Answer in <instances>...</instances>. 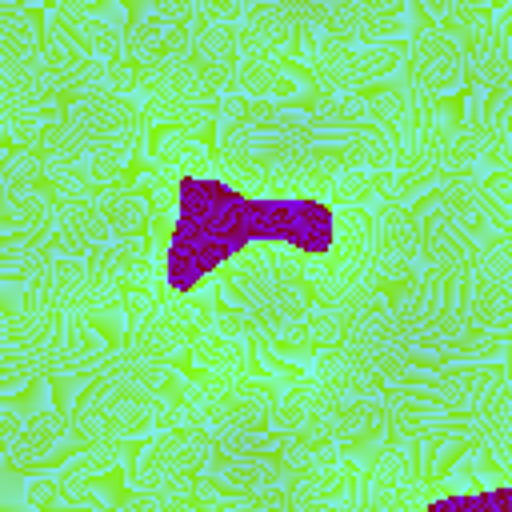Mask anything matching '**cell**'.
Returning a JSON list of instances; mask_svg holds the SVG:
<instances>
[{
	"instance_id": "obj_1",
	"label": "cell",
	"mask_w": 512,
	"mask_h": 512,
	"mask_svg": "<svg viewBox=\"0 0 512 512\" xmlns=\"http://www.w3.org/2000/svg\"><path fill=\"white\" fill-rule=\"evenodd\" d=\"M216 168L220 180L252 200L300 196L304 152L312 140V120L288 100L220 92L216 104Z\"/></svg>"
},
{
	"instance_id": "obj_2",
	"label": "cell",
	"mask_w": 512,
	"mask_h": 512,
	"mask_svg": "<svg viewBox=\"0 0 512 512\" xmlns=\"http://www.w3.org/2000/svg\"><path fill=\"white\" fill-rule=\"evenodd\" d=\"M208 284L224 304H232L256 332L272 340V348L292 364L296 328L308 308V284L300 272V252L276 240H252L236 248Z\"/></svg>"
},
{
	"instance_id": "obj_3",
	"label": "cell",
	"mask_w": 512,
	"mask_h": 512,
	"mask_svg": "<svg viewBox=\"0 0 512 512\" xmlns=\"http://www.w3.org/2000/svg\"><path fill=\"white\" fill-rule=\"evenodd\" d=\"M136 96H140L148 124L156 128H192L204 136L216 124L220 88L192 64L184 28L160 60L136 72Z\"/></svg>"
},
{
	"instance_id": "obj_4",
	"label": "cell",
	"mask_w": 512,
	"mask_h": 512,
	"mask_svg": "<svg viewBox=\"0 0 512 512\" xmlns=\"http://www.w3.org/2000/svg\"><path fill=\"white\" fill-rule=\"evenodd\" d=\"M68 424H72L80 448H104V452H120L124 444H132L144 432H152L148 404L136 392L116 344H112L108 360L100 364V372L80 392V400L72 404Z\"/></svg>"
},
{
	"instance_id": "obj_5",
	"label": "cell",
	"mask_w": 512,
	"mask_h": 512,
	"mask_svg": "<svg viewBox=\"0 0 512 512\" xmlns=\"http://www.w3.org/2000/svg\"><path fill=\"white\" fill-rule=\"evenodd\" d=\"M208 452L204 424L156 428L132 464V508H196V464Z\"/></svg>"
},
{
	"instance_id": "obj_6",
	"label": "cell",
	"mask_w": 512,
	"mask_h": 512,
	"mask_svg": "<svg viewBox=\"0 0 512 512\" xmlns=\"http://www.w3.org/2000/svg\"><path fill=\"white\" fill-rule=\"evenodd\" d=\"M64 120L72 132L84 140V148L108 164L112 172H128L132 156L140 152L148 116L140 108L136 92H96V96H76L64 104Z\"/></svg>"
},
{
	"instance_id": "obj_7",
	"label": "cell",
	"mask_w": 512,
	"mask_h": 512,
	"mask_svg": "<svg viewBox=\"0 0 512 512\" xmlns=\"http://www.w3.org/2000/svg\"><path fill=\"white\" fill-rule=\"evenodd\" d=\"M408 376L444 408V412H468L480 416L496 400L508 396V360H480V356H456L428 368H408Z\"/></svg>"
},
{
	"instance_id": "obj_8",
	"label": "cell",
	"mask_w": 512,
	"mask_h": 512,
	"mask_svg": "<svg viewBox=\"0 0 512 512\" xmlns=\"http://www.w3.org/2000/svg\"><path fill=\"white\" fill-rule=\"evenodd\" d=\"M72 452H80V440H76L68 416L40 404V408H28L16 424V432L0 444V472L36 476V472L64 464Z\"/></svg>"
},
{
	"instance_id": "obj_9",
	"label": "cell",
	"mask_w": 512,
	"mask_h": 512,
	"mask_svg": "<svg viewBox=\"0 0 512 512\" xmlns=\"http://www.w3.org/2000/svg\"><path fill=\"white\" fill-rule=\"evenodd\" d=\"M480 172H508L512 160V88L472 92L460 120Z\"/></svg>"
},
{
	"instance_id": "obj_10",
	"label": "cell",
	"mask_w": 512,
	"mask_h": 512,
	"mask_svg": "<svg viewBox=\"0 0 512 512\" xmlns=\"http://www.w3.org/2000/svg\"><path fill=\"white\" fill-rule=\"evenodd\" d=\"M316 28L352 44L396 40L412 32V0H332Z\"/></svg>"
},
{
	"instance_id": "obj_11",
	"label": "cell",
	"mask_w": 512,
	"mask_h": 512,
	"mask_svg": "<svg viewBox=\"0 0 512 512\" xmlns=\"http://www.w3.org/2000/svg\"><path fill=\"white\" fill-rule=\"evenodd\" d=\"M196 0H128V28H124V52L132 68H148L160 60L180 28L192 20Z\"/></svg>"
},
{
	"instance_id": "obj_12",
	"label": "cell",
	"mask_w": 512,
	"mask_h": 512,
	"mask_svg": "<svg viewBox=\"0 0 512 512\" xmlns=\"http://www.w3.org/2000/svg\"><path fill=\"white\" fill-rule=\"evenodd\" d=\"M464 84L472 92L512 88V32H508V4L492 8L464 40Z\"/></svg>"
},
{
	"instance_id": "obj_13",
	"label": "cell",
	"mask_w": 512,
	"mask_h": 512,
	"mask_svg": "<svg viewBox=\"0 0 512 512\" xmlns=\"http://www.w3.org/2000/svg\"><path fill=\"white\" fill-rule=\"evenodd\" d=\"M404 76L412 84H420L424 92H432V96H448V92H456L464 84V52L448 32H440L428 20H420L408 32Z\"/></svg>"
},
{
	"instance_id": "obj_14",
	"label": "cell",
	"mask_w": 512,
	"mask_h": 512,
	"mask_svg": "<svg viewBox=\"0 0 512 512\" xmlns=\"http://www.w3.org/2000/svg\"><path fill=\"white\" fill-rule=\"evenodd\" d=\"M184 40H188L192 64H196L220 92H232V80H236V56H240V32H236V20H220V16L192 12V20L184 24Z\"/></svg>"
},
{
	"instance_id": "obj_15",
	"label": "cell",
	"mask_w": 512,
	"mask_h": 512,
	"mask_svg": "<svg viewBox=\"0 0 512 512\" xmlns=\"http://www.w3.org/2000/svg\"><path fill=\"white\" fill-rule=\"evenodd\" d=\"M152 164L168 176H208L212 172V148L192 128H156Z\"/></svg>"
},
{
	"instance_id": "obj_16",
	"label": "cell",
	"mask_w": 512,
	"mask_h": 512,
	"mask_svg": "<svg viewBox=\"0 0 512 512\" xmlns=\"http://www.w3.org/2000/svg\"><path fill=\"white\" fill-rule=\"evenodd\" d=\"M52 220L48 184H8L0 188V232H36L44 236Z\"/></svg>"
},
{
	"instance_id": "obj_17",
	"label": "cell",
	"mask_w": 512,
	"mask_h": 512,
	"mask_svg": "<svg viewBox=\"0 0 512 512\" xmlns=\"http://www.w3.org/2000/svg\"><path fill=\"white\" fill-rule=\"evenodd\" d=\"M308 120L316 132H352L364 124V92L344 88H312L308 96Z\"/></svg>"
},
{
	"instance_id": "obj_18",
	"label": "cell",
	"mask_w": 512,
	"mask_h": 512,
	"mask_svg": "<svg viewBox=\"0 0 512 512\" xmlns=\"http://www.w3.org/2000/svg\"><path fill=\"white\" fill-rule=\"evenodd\" d=\"M44 260V236L36 232H0V284L28 280Z\"/></svg>"
},
{
	"instance_id": "obj_19",
	"label": "cell",
	"mask_w": 512,
	"mask_h": 512,
	"mask_svg": "<svg viewBox=\"0 0 512 512\" xmlns=\"http://www.w3.org/2000/svg\"><path fill=\"white\" fill-rule=\"evenodd\" d=\"M40 48V16L36 8H0V64Z\"/></svg>"
},
{
	"instance_id": "obj_20",
	"label": "cell",
	"mask_w": 512,
	"mask_h": 512,
	"mask_svg": "<svg viewBox=\"0 0 512 512\" xmlns=\"http://www.w3.org/2000/svg\"><path fill=\"white\" fill-rule=\"evenodd\" d=\"M136 192L144 196V204H148V220H152V228L160 232H168L172 228V220H176V176H168L164 168H144V176H140V184H136Z\"/></svg>"
}]
</instances>
